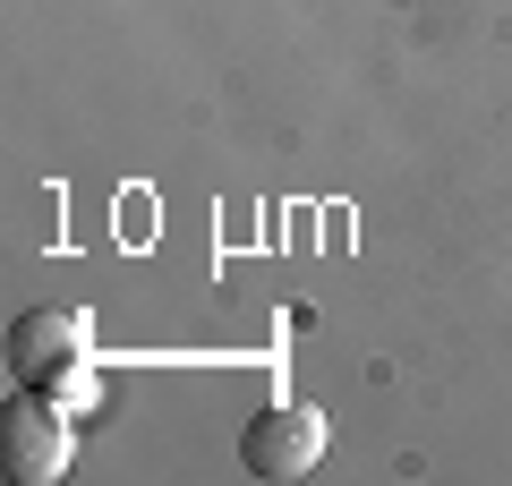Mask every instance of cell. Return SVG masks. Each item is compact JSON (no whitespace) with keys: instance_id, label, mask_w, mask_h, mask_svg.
I'll return each instance as SVG.
<instances>
[{"instance_id":"obj_3","label":"cell","mask_w":512,"mask_h":486,"mask_svg":"<svg viewBox=\"0 0 512 486\" xmlns=\"http://www.w3.org/2000/svg\"><path fill=\"white\" fill-rule=\"evenodd\" d=\"M9 478L18 486H52L60 469H69V418H60V401L43 393V384H26V393H9Z\"/></svg>"},{"instance_id":"obj_1","label":"cell","mask_w":512,"mask_h":486,"mask_svg":"<svg viewBox=\"0 0 512 486\" xmlns=\"http://www.w3.org/2000/svg\"><path fill=\"white\" fill-rule=\"evenodd\" d=\"M86 359H94V324L77 307H26L9 324V376L18 384H43V393H77L86 384Z\"/></svg>"},{"instance_id":"obj_2","label":"cell","mask_w":512,"mask_h":486,"mask_svg":"<svg viewBox=\"0 0 512 486\" xmlns=\"http://www.w3.org/2000/svg\"><path fill=\"white\" fill-rule=\"evenodd\" d=\"M239 461H248L256 478H274V486L308 478V469L325 461V410H316V401H274V410H256L248 435H239Z\"/></svg>"}]
</instances>
